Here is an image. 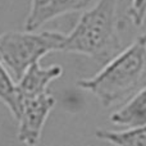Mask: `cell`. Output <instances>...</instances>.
Instances as JSON below:
<instances>
[{"label":"cell","mask_w":146,"mask_h":146,"mask_svg":"<svg viewBox=\"0 0 146 146\" xmlns=\"http://www.w3.org/2000/svg\"><path fill=\"white\" fill-rule=\"evenodd\" d=\"M110 122L128 128L146 124V86L135 94L119 110L111 114Z\"/></svg>","instance_id":"7"},{"label":"cell","mask_w":146,"mask_h":146,"mask_svg":"<svg viewBox=\"0 0 146 146\" xmlns=\"http://www.w3.org/2000/svg\"><path fill=\"white\" fill-rule=\"evenodd\" d=\"M117 5L118 0H98L85 10L66 35L60 51L82 54L101 64L111 60L122 51Z\"/></svg>","instance_id":"2"},{"label":"cell","mask_w":146,"mask_h":146,"mask_svg":"<svg viewBox=\"0 0 146 146\" xmlns=\"http://www.w3.org/2000/svg\"><path fill=\"white\" fill-rule=\"evenodd\" d=\"M54 105L55 99L50 92L21 101V113L17 119V139L22 144L27 146L38 145L44 126Z\"/></svg>","instance_id":"4"},{"label":"cell","mask_w":146,"mask_h":146,"mask_svg":"<svg viewBox=\"0 0 146 146\" xmlns=\"http://www.w3.org/2000/svg\"><path fill=\"white\" fill-rule=\"evenodd\" d=\"M66 33L58 31H23L0 33V62L18 82L27 69L53 51H60Z\"/></svg>","instance_id":"3"},{"label":"cell","mask_w":146,"mask_h":146,"mask_svg":"<svg viewBox=\"0 0 146 146\" xmlns=\"http://www.w3.org/2000/svg\"><path fill=\"white\" fill-rule=\"evenodd\" d=\"M92 1L94 0H31L25 31H37L55 18L86 9Z\"/></svg>","instance_id":"5"},{"label":"cell","mask_w":146,"mask_h":146,"mask_svg":"<svg viewBox=\"0 0 146 146\" xmlns=\"http://www.w3.org/2000/svg\"><path fill=\"white\" fill-rule=\"evenodd\" d=\"M127 15L136 27L142 26L146 19V0H132L131 7L127 10Z\"/></svg>","instance_id":"10"},{"label":"cell","mask_w":146,"mask_h":146,"mask_svg":"<svg viewBox=\"0 0 146 146\" xmlns=\"http://www.w3.org/2000/svg\"><path fill=\"white\" fill-rule=\"evenodd\" d=\"M96 139L109 142L114 146H146V124L126 131H110L98 128L95 131Z\"/></svg>","instance_id":"8"},{"label":"cell","mask_w":146,"mask_h":146,"mask_svg":"<svg viewBox=\"0 0 146 146\" xmlns=\"http://www.w3.org/2000/svg\"><path fill=\"white\" fill-rule=\"evenodd\" d=\"M0 101L9 109L13 118L17 121L21 113V106L17 95V85L1 62H0Z\"/></svg>","instance_id":"9"},{"label":"cell","mask_w":146,"mask_h":146,"mask_svg":"<svg viewBox=\"0 0 146 146\" xmlns=\"http://www.w3.org/2000/svg\"><path fill=\"white\" fill-rule=\"evenodd\" d=\"M77 86L95 95L104 106L128 101L146 86V32L104 64L95 76L80 80Z\"/></svg>","instance_id":"1"},{"label":"cell","mask_w":146,"mask_h":146,"mask_svg":"<svg viewBox=\"0 0 146 146\" xmlns=\"http://www.w3.org/2000/svg\"><path fill=\"white\" fill-rule=\"evenodd\" d=\"M62 74H63V68L59 64H53L48 68H42L40 63H35L33 66H31L27 72L22 76V78L15 82L19 106L21 101L25 99L35 98L49 92V85L54 80L62 77Z\"/></svg>","instance_id":"6"}]
</instances>
